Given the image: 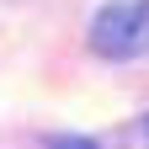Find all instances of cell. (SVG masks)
<instances>
[{
	"label": "cell",
	"instance_id": "6da1fadb",
	"mask_svg": "<svg viewBox=\"0 0 149 149\" xmlns=\"http://www.w3.org/2000/svg\"><path fill=\"white\" fill-rule=\"evenodd\" d=\"M91 48L101 59H139L149 48V0H112L91 22Z\"/></svg>",
	"mask_w": 149,
	"mask_h": 149
},
{
	"label": "cell",
	"instance_id": "7a4b0ae2",
	"mask_svg": "<svg viewBox=\"0 0 149 149\" xmlns=\"http://www.w3.org/2000/svg\"><path fill=\"white\" fill-rule=\"evenodd\" d=\"M48 149H96V139H74V133H59V139H48Z\"/></svg>",
	"mask_w": 149,
	"mask_h": 149
}]
</instances>
